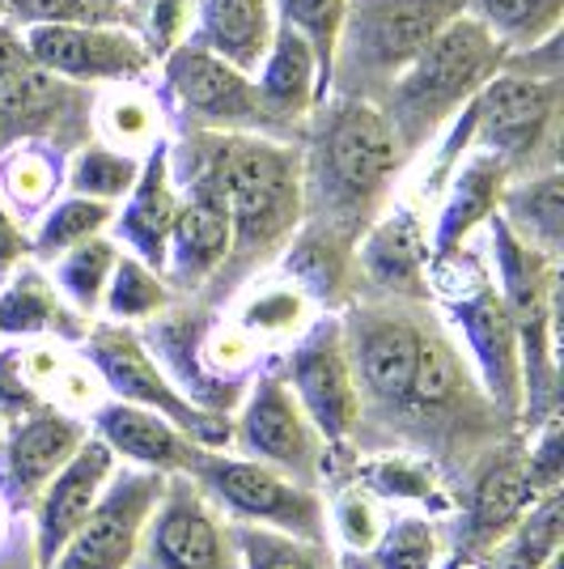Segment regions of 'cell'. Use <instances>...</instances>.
Here are the masks:
<instances>
[{"label":"cell","mask_w":564,"mask_h":569,"mask_svg":"<svg viewBox=\"0 0 564 569\" xmlns=\"http://www.w3.org/2000/svg\"><path fill=\"white\" fill-rule=\"evenodd\" d=\"M314 116L310 144L302 149L306 213H314V226L356 238L386 204L407 158L370 98L328 94Z\"/></svg>","instance_id":"cell-1"},{"label":"cell","mask_w":564,"mask_h":569,"mask_svg":"<svg viewBox=\"0 0 564 569\" xmlns=\"http://www.w3.org/2000/svg\"><path fill=\"white\" fill-rule=\"evenodd\" d=\"M212 162L230 209V260L246 263L302 230V149L272 132H212Z\"/></svg>","instance_id":"cell-2"},{"label":"cell","mask_w":564,"mask_h":569,"mask_svg":"<svg viewBox=\"0 0 564 569\" xmlns=\"http://www.w3.org/2000/svg\"><path fill=\"white\" fill-rule=\"evenodd\" d=\"M501 64H505V48L471 18L467 9L459 18H450L429 39V48L386 86V94L377 98L403 158L421 153L424 144L459 116V107L480 94V86L493 72H501Z\"/></svg>","instance_id":"cell-3"},{"label":"cell","mask_w":564,"mask_h":569,"mask_svg":"<svg viewBox=\"0 0 564 569\" xmlns=\"http://www.w3.org/2000/svg\"><path fill=\"white\" fill-rule=\"evenodd\" d=\"M484 247L522 361L517 417H526L535 429L556 412V260L522 242L501 213L484 221Z\"/></svg>","instance_id":"cell-4"},{"label":"cell","mask_w":564,"mask_h":569,"mask_svg":"<svg viewBox=\"0 0 564 569\" xmlns=\"http://www.w3.org/2000/svg\"><path fill=\"white\" fill-rule=\"evenodd\" d=\"M467 0H349L331 56L328 94L377 98Z\"/></svg>","instance_id":"cell-5"},{"label":"cell","mask_w":564,"mask_h":569,"mask_svg":"<svg viewBox=\"0 0 564 569\" xmlns=\"http://www.w3.org/2000/svg\"><path fill=\"white\" fill-rule=\"evenodd\" d=\"M429 293L442 298L446 323L454 328L463 353L489 400L517 417L522 408V361H517V340L510 328V315L501 307V293L493 284L489 263L471 256V242L446 260L429 263Z\"/></svg>","instance_id":"cell-6"},{"label":"cell","mask_w":564,"mask_h":569,"mask_svg":"<svg viewBox=\"0 0 564 569\" xmlns=\"http://www.w3.org/2000/svg\"><path fill=\"white\" fill-rule=\"evenodd\" d=\"M81 340H85V361H90V370H94L98 382H102V391H111V396L123 403H141L149 412L174 421L188 438H195V442L209 447V451L230 442L234 426H230L221 412L200 408V403L191 400L188 391L170 379V370L149 353V345H144L128 323L102 319L94 328H85Z\"/></svg>","instance_id":"cell-7"},{"label":"cell","mask_w":564,"mask_h":569,"mask_svg":"<svg viewBox=\"0 0 564 569\" xmlns=\"http://www.w3.org/2000/svg\"><path fill=\"white\" fill-rule=\"evenodd\" d=\"M191 480L204 489V498L225 510L234 522H259L276 527L302 540H328V506L323 498L302 485L293 472H281L272 463H259L251 455H225L216 447H204Z\"/></svg>","instance_id":"cell-8"},{"label":"cell","mask_w":564,"mask_h":569,"mask_svg":"<svg viewBox=\"0 0 564 569\" xmlns=\"http://www.w3.org/2000/svg\"><path fill=\"white\" fill-rule=\"evenodd\" d=\"M561 119V77L493 72L471 98V144L489 149L510 174L535 170L543 149L556 141Z\"/></svg>","instance_id":"cell-9"},{"label":"cell","mask_w":564,"mask_h":569,"mask_svg":"<svg viewBox=\"0 0 564 569\" xmlns=\"http://www.w3.org/2000/svg\"><path fill=\"white\" fill-rule=\"evenodd\" d=\"M162 102L200 132H272L251 72L225 64L221 56L179 39L162 56Z\"/></svg>","instance_id":"cell-10"},{"label":"cell","mask_w":564,"mask_h":569,"mask_svg":"<svg viewBox=\"0 0 564 569\" xmlns=\"http://www.w3.org/2000/svg\"><path fill=\"white\" fill-rule=\"evenodd\" d=\"M22 43L30 60L69 86H123L149 81L158 69V56L141 34L123 22H60V26H26Z\"/></svg>","instance_id":"cell-11"},{"label":"cell","mask_w":564,"mask_h":569,"mask_svg":"<svg viewBox=\"0 0 564 569\" xmlns=\"http://www.w3.org/2000/svg\"><path fill=\"white\" fill-rule=\"evenodd\" d=\"M289 391L302 403L314 438L331 447H344L361 421V387L353 375V357L344 340L340 319H319L298 332V345L289 353Z\"/></svg>","instance_id":"cell-12"},{"label":"cell","mask_w":564,"mask_h":569,"mask_svg":"<svg viewBox=\"0 0 564 569\" xmlns=\"http://www.w3.org/2000/svg\"><path fill=\"white\" fill-rule=\"evenodd\" d=\"M165 476L119 468L111 485L102 489L98 506L77 522L60 552L43 569H132L141 557V536L149 510L162 493Z\"/></svg>","instance_id":"cell-13"},{"label":"cell","mask_w":564,"mask_h":569,"mask_svg":"<svg viewBox=\"0 0 564 569\" xmlns=\"http://www.w3.org/2000/svg\"><path fill=\"white\" fill-rule=\"evenodd\" d=\"M149 569H234L230 527L191 476H165L141 536Z\"/></svg>","instance_id":"cell-14"},{"label":"cell","mask_w":564,"mask_h":569,"mask_svg":"<svg viewBox=\"0 0 564 569\" xmlns=\"http://www.w3.org/2000/svg\"><path fill=\"white\" fill-rule=\"evenodd\" d=\"M90 421L60 403H34L0 426V498L30 510L51 476L85 442Z\"/></svg>","instance_id":"cell-15"},{"label":"cell","mask_w":564,"mask_h":569,"mask_svg":"<svg viewBox=\"0 0 564 569\" xmlns=\"http://www.w3.org/2000/svg\"><path fill=\"white\" fill-rule=\"evenodd\" d=\"M77 90L81 86L39 69L22 34L0 22V153L18 141H51L77 111Z\"/></svg>","instance_id":"cell-16"},{"label":"cell","mask_w":564,"mask_h":569,"mask_svg":"<svg viewBox=\"0 0 564 569\" xmlns=\"http://www.w3.org/2000/svg\"><path fill=\"white\" fill-rule=\"evenodd\" d=\"M234 438L238 451L259 459V463H272L281 472H306L314 463V429H310L302 403L293 400L289 382L276 370H263L251 391L242 396V408H238Z\"/></svg>","instance_id":"cell-17"},{"label":"cell","mask_w":564,"mask_h":569,"mask_svg":"<svg viewBox=\"0 0 564 569\" xmlns=\"http://www.w3.org/2000/svg\"><path fill=\"white\" fill-rule=\"evenodd\" d=\"M119 472V459L107 442H98L94 433H85V442L69 455V463L43 485V493L34 498V569H43L60 552V545L77 531V522L98 506L102 489Z\"/></svg>","instance_id":"cell-18"},{"label":"cell","mask_w":564,"mask_h":569,"mask_svg":"<svg viewBox=\"0 0 564 569\" xmlns=\"http://www.w3.org/2000/svg\"><path fill=\"white\" fill-rule=\"evenodd\" d=\"M356 268L382 293L424 298L429 293V230H424L421 204L395 200L377 209L356 242Z\"/></svg>","instance_id":"cell-19"},{"label":"cell","mask_w":564,"mask_h":569,"mask_svg":"<svg viewBox=\"0 0 564 569\" xmlns=\"http://www.w3.org/2000/svg\"><path fill=\"white\" fill-rule=\"evenodd\" d=\"M344 340H349V357H353L356 387H365L374 400L391 403V408L395 403L403 408L416 361H421V328L403 315L356 310L353 323H344Z\"/></svg>","instance_id":"cell-20"},{"label":"cell","mask_w":564,"mask_h":569,"mask_svg":"<svg viewBox=\"0 0 564 569\" xmlns=\"http://www.w3.org/2000/svg\"><path fill=\"white\" fill-rule=\"evenodd\" d=\"M90 433L98 442H107L111 455L128 468L158 476H188L200 459V442L188 438L174 421H165L158 412H149L141 403L107 400L90 412Z\"/></svg>","instance_id":"cell-21"},{"label":"cell","mask_w":564,"mask_h":569,"mask_svg":"<svg viewBox=\"0 0 564 569\" xmlns=\"http://www.w3.org/2000/svg\"><path fill=\"white\" fill-rule=\"evenodd\" d=\"M505 179H510V170L489 149L471 144L459 158V167L450 170V179L437 191V217H433V230H429V263L463 251L471 238L484 230V221L501 204Z\"/></svg>","instance_id":"cell-22"},{"label":"cell","mask_w":564,"mask_h":569,"mask_svg":"<svg viewBox=\"0 0 564 569\" xmlns=\"http://www.w3.org/2000/svg\"><path fill=\"white\" fill-rule=\"evenodd\" d=\"M174 213H179V183L170 170V141H158L141 158V174L115 204L107 234L119 242V251H128V256H137L162 272Z\"/></svg>","instance_id":"cell-23"},{"label":"cell","mask_w":564,"mask_h":569,"mask_svg":"<svg viewBox=\"0 0 564 569\" xmlns=\"http://www.w3.org/2000/svg\"><path fill=\"white\" fill-rule=\"evenodd\" d=\"M259 90V102L272 119V128L284 132L293 123H306L314 107L323 102V77H319V60L302 34H293L289 26L272 30V43L263 51L259 69L251 72Z\"/></svg>","instance_id":"cell-24"},{"label":"cell","mask_w":564,"mask_h":569,"mask_svg":"<svg viewBox=\"0 0 564 569\" xmlns=\"http://www.w3.org/2000/svg\"><path fill=\"white\" fill-rule=\"evenodd\" d=\"M85 328L90 319L60 298L39 260H22L0 281V340H81Z\"/></svg>","instance_id":"cell-25"},{"label":"cell","mask_w":564,"mask_h":569,"mask_svg":"<svg viewBox=\"0 0 564 569\" xmlns=\"http://www.w3.org/2000/svg\"><path fill=\"white\" fill-rule=\"evenodd\" d=\"M272 30L276 18L268 0H191L183 39L221 56L234 69L255 72L272 43Z\"/></svg>","instance_id":"cell-26"},{"label":"cell","mask_w":564,"mask_h":569,"mask_svg":"<svg viewBox=\"0 0 564 569\" xmlns=\"http://www.w3.org/2000/svg\"><path fill=\"white\" fill-rule=\"evenodd\" d=\"M501 221L514 230L522 242H531L535 251L552 256L561 263L564 251V174L556 162L535 170H522V179H505L501 204H496Z\"/></svg>","instance_id":"cell-27"},{"label":"cell","mask_w":564,"mask_h":569,"mask_svg":"<svg viewBox=\"0 0 564 569\" xmlns=\"http://www.w3.org/2000/svg\"><path fill=\"white\" fill-rule=\"evenodd\" d=\"M543 493H556V489H543L526 455L522 459H501L489 472L475 480V493H471V510H467V536L471 545H496L510 527H514Z\"/></svg>","instance_id":"cell-28"},{"label":"cell","mask_w":564,"mask_h":569,"mask_svg":"<svg viewBox=\"0 0 564 569\" xmlns=\"http://www.w3.org/2000/svg\"><path fill=\"white\" fill-rule=\"evenodd\" d=\"M64 149L51 141H18L0 153V200L18 221H34L64 191Z\"/></svg>","instance_id":"cell-29"},{"label":"cell","mask_w":564,"mask_h":569,"mask_svg":"<svg viewBox=\"0 0 564 569\" xmlns=\"http://www.w3.org/2000/svg\"><path fill=\"white\" fill-rule=\"evenodd\" d=\"M165 116L170 111L162 94L144 90V81H123V86H107V94L90 111V123L98 128V141L144 158L153 144L165 141Z\"/></svg>","instance_id":"cell-30"},{"label":"cell","mask_w":564,"mask_h":569,"mask_svg":"<svg viewBox=\"0 0 564 569\" xmlns=\"http://www.w3.org/2000/svg\"><path fill=\"white\" fill-rule=\"evenodd\" d=\"M119 260V242L107 230L85 242H77L69 251H60L56 260H48L51 284L60 289V298L69 302L77 315L94 319L98 307H102V293H107V281H111V268Z\"/></svg>","instance_id":"cell-31"},{"label":"cell","mask_w":564,"mask_h":569,"mask_svg":"<svg viewBox=\"0 0 564 569\" xmlns=\"http://www.w3.org/2000/svg\"><path fill=\"white\" fill-rule=\"evenodd\" d=\"M356 485L370 489L377 501H395V506H412V510H424V515H442L450 510L446 489L437 485L433 468L416 459V455H374L356 468Z\"/></svg>","instance_id":"cell-32"},{"label":"cell","mask_w":564,"mask_h":569,"mask_svg":"<svg viewBox=\"0 0 564 569\" xmlns=\"http://www.w3.org/2000/svg\"><path fill=\"white\" fill-rule=\"evenodd\" d=\"M556 561H561V489L543 493L496 545H489V569H552Z\"/></svg>","instance_id":"cell-33"},{"label":"cell","mask_w":564,"mask_h":569,"mask_svg":"<svg viewBox=\"0 0 564 569\" xmlns=\"http://www.w3.org/2000/svg\"><path fill=\"white\" fill-rule=\"evenodd\" d=\"M111 217L115 204H102L90 196H77V191H60L43 213L34 217V230H30V260L48 263L60 251H69L85 238L111 230Z\"/></svg>","instance_id":"cell-34"},{"label":"cell","mask_w":564,"mask_h":569,"mask_svg":"<svg viewBox=\"0 0 564 569\" xmlns=\"http://www.w3.org/2000/svg\"><path fill=\"white\" fill-rule=\"evenodd\" d=\"M467 13L514 56L561 34L564 0H467Z\"/></svg>","instance_id":"cell-35"},{"label":"cell","mask_w":564,"mask_h":569,"mask_svg":"<svg viewBox=\"0 0 564 569\" xmlns=\"http://www.w3.org/2000/svg\"><path fill=\"white\" fill-rule=\"evenodd\" d=\"M234 569H335L328 540H302L259 522H230Z\"/></svg>","instance_id":"cell-36"},{"label":"cell","mask_w":564,"mask_h":569,"mask_svg":"<svg viewBox=\"0 0 564 569\" xmlns=\"http://www.w3.org/2000/svg\"><path fill=\"white\" fill-rule=\"evenodd\" d=\"M165 307H170V281H165V272L149 268V263L128 256V251H119L98 315H107L111 323L137 328L144 319H158Z\"/></svg>","instance_id":"cell-37"},{"label":"cell","mask_w":564,"mask_h":569,"mask_svg":"<svg viewBox=\"0 0 564 569\" xmlns=\"http://www.w3.org/2000/svg\"><path fill=\"white\" fill-rule=\"evenodd\" d=\"M141 174V158L128 153V149H115L107 141H90L81 144L64 167V191H77V196H90V200H102V204H119L128 188L137 183Z\"/></svg>","instance_id":"cell-38"},{"label":"cell","mask_w":564,"mask_h":569,"mask_svg":"<svg viewBox=\"0 0 564 569\" xmlns=\"http://www.w3.org/2000/svg\"><path fill=\"white\" fill-rule=\"evenodd\" d=\"M374 569H437L442 566V531L437 519L424 510H403L382 522L374 548Z\"/></svg>","instance_id":"cell-39"},{"label":"cell","mask_w":564,"mask_h":569,"mask_svg":"<svg viewBox=\"0 0 564 569\" xmlns=\"http://www.w3.org/2000/svg\"><path fill=\"white\" fill-rule=\"evenodd\" d=\"M310 315V293L298 281H268L238 307L234 328L251 340H276V336H293L306 328Z\"/></svg>","instance_id":"cell-40"},{"label":"cell","mask_w":564,"mask_h":569,"mask_svg":"<svg viewBox=\"0 0 564 569\" xmlns=\"http://www.w3.org/2000/svg\"><path fill=\"white\" fill-rule=\"evenodd\" d=\"M276 26H289L293 34H302L319 60V77H323V98H328L331 81V56H335V39H340V22H344V4L349 0H268Z\"/></svg>","instance_id":"cell-41"},{"label":"cell","mask_w":564,"mask_h":569,"mask_svg":"<svg viewBox=\"0 0 564 569\" xmlns=\"http://www.w3.org/2000/svg\"><path fill=\"white\" fill-rule=\"evenodd\" d=\"M459 387H463V375H459V361L450 353V345L424 332L421 361H416V375H412V387H407L403 408L437 412V408H446V403L459 400Z\"/></svg>","instance_id":"cell-42"},{"label":"cell","mask_w":564,"mask_h":569,"mask_svg":"<svg viewBox=\"0 0 564 569\" xmlns=\"http://www.w3.org/2000/svg\"><path fill=\"white\" fill-rule=\"evenodd\" d=\"M382 522H386L382 501L370 489H361V485H353L349 493H340L328 510V531H335L340 545L353 548V552H370L374 548Z\"/></svg>","instance_id":"cell-43"},{"label":"cell","mask_w":564,"mask_h":569,"mask_svg":"<svg viewBox=\"0 0 564 569\" xmlns=\"http://www.w3.org/2000/svg\"><path fill=\"white\" fill-rule=\"evenodd\" d=\"M94 9L90 0H4V26H60V22H90Z\"/></svg>","instance_id":"cell-44"},{"label":"cell","mask_w":564,"mask_h":569,"mask_svg":"<svg viewBox=\"0 0 564 569\" xmlns=\"http://www.w3.org/2000/svg\"><path fill=\"white\" fill-rule=\"evenodd\" d=\"M22 260H30V230H26L22 221L9 213V204L0 200V281H4Z\"/></svg>","instance_id":"cell-45"},{"label":"cell","mask_w":564,"mask_h":569,"mask_svg":"<svg viewBox=\"0 0 564 569\" xmlns=\"http://www.w3.org/2000/svg\"><path fill=\"white\" fill-rule=\"evenodd\" d=\"M123 4H132V9H137V18L128 22L132 30H137V26H141V18H144V9H149L153 0H90L94 18H102V22H107V9H111V22H123Z\"/></svg>","instance_id":"cell-46"},{"label":"cell","mask_w":564,"mask_h":569,"mask_svg":"<svg viewBox=\"0 0 564 569\" xmlns=\"http://www.w3.org/2000/svg\"><path fill=\"white\" fill-rule=\"evenodd\" d=\"M437 569H467V561H463V557H442V566Z\"/></svg>","instance_id":"cell-47"},{"label":"cell","mask_w":564,"mask_h":569,"mask_svg":"<svg viewBox=\"0 0 564 569\" xmlns=\"http://www.w3.org/2000/svg\"><path fill=\"white\" fill-rule=\"evenodd\" d=\"M0 22H4V0H0Z\"/></svg>","instance_id":"cell-48"},{"label":"cell","mask_w":564,"mask_h":569,"mask_svg":"<svg viewBox=\"0 0 564 569\" xmlns=\"http://www.w3.org/2000/svg\"><path fill=\"white\" fill-rule=\"evenodd\" d=\"M0 531H4V510H0Z\"/></svg>","instance_id":"cell-49"},{"label":"cell","mask_w":564,"mask_h":569,"mask_svg":"<svg viewBox=\"0 0 564 569\" xmlns=\"http://www.w3.org/2000/svg\"><path fill=\"white\" fill-rule=\"evenodd\" d=\"M0 421H4V417H0Z\"/></svg>","instance_id":"cell-50"}]
</instances>
